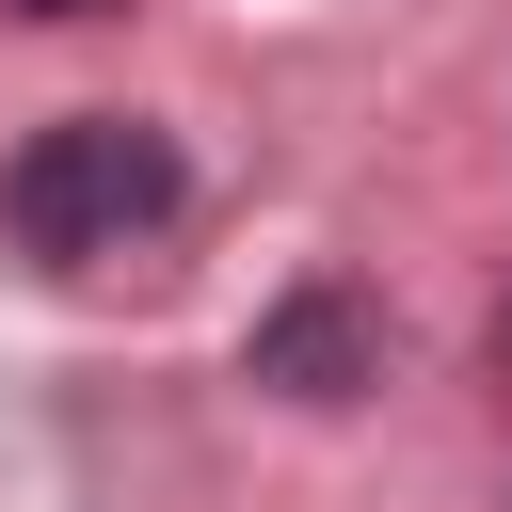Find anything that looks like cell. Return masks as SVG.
Masks as SVG:
<instances>
[{
  "mask_svg": "<svg viewBox=\"0 0 512 512\" xmlns=\"http://www.w3.org/2000/svg\"><path fill=\"white\" fill-rule=\"evenodd\" d=\"M176 144L144 128V112H64V128H32L16 160H0V224L32 240V256H112V240H144V224H176Z\"/></svg>",
  "mask_w": 512,
  "mask_h": 512,
  "instance_id": "6da1fadb",
  "label": "cell"
},
{
  "mask_svg": "<svg viewBox=\"0 0 512 512\" xmlns=\"http://www.w3.org/2000/svg\"><path fill=\"white\" fill-rule=\"evenodd\" d=\"M240 384H272V400H368V384H384V336H368V304H352L336 272H304L288 304H256Z\"/></svg>",
  "mask_w": 512,
  "mask_h": 512,
  "instance_id": "7a4b0ae2",
  "label": "cell"
},
{
  "mask_svg": "<svg viewBox=\"0 0 512 512\" xmlns=\"http://www.w3.org/2000/svg\"><path fill=\"white\" fill-rule=\"evenodd\" d=\"M32 16H112V0H32Z\"/></svg>",
  "mask_w": 512,
  "mask_h": 512,
  "instance_id": "3957f363",
  "label": "cell"
}]
</instances>
